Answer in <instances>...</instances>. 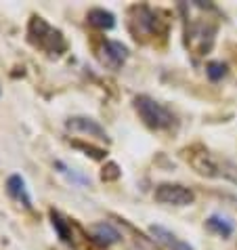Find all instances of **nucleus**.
<instances>
[{
  "label": "nucleus",
  "mask_w": 237,
  "mask_h": 250,
  "mask_svg": "<svg viewBox=\"0 0 237 250\" xmlns=\"http://www.w3.org/2000/svg\"><path fill=\"white\" fill-rule=\"evenodd\" d=\"M135 109L145 126L153 130H164L174 124V114L159 101H156L149 95H137L135 97Z\"/></svg>",
  "instance_id": "nucleus-2"
},
{
  "label": "nucleus",
  "mask_w": 237,
  "mask_h": 250,
  "mask_svg": "<svg viewBox=\"0 0 237 250\" xmlns=\"http://www.w3.org/2000/svg\"><path fill=\"white\" fill-rule=\"evenodd\" d=\"M88 23L97 27V30H114L116 27V15L107 9H101V6H95V9L88 11Z\"/></svg>",
  "instance_id": "nucleus-9"
},
{
  "label": "nucleus",
  "mask_w": 237,
  "mask_h": 250,
  "mask_svg": "<svg viewBox=\"0 0 237 250\" xmlns=\"http://www.w3.org/2000/svg\"><path fill=\"white\" fill-rule=\"evenodd\" d=\"M149 233L153 235V240L159 242L166 250H195L189 242H185V240H180L177 238L170 229H166L162 225H151L149 227Z\"/></svg>",
  "instance_id": "nucleus-6"
},
{
  "label": "nucleus",
  "mask_w": 237,
  "mask_h": 250,
  "mask_svg": "<svg viewBox=\"0 0 237 250\" xmlns=\"http://www.w3.org/2000/svg\"><path fill=\"white\" fill-rule=\"evenodd\" d=\"M132 13H137V19H132V23L138 25L135 30L137 38H138V34H147V36H151V34L158 32V17L149 6H135Z\"/></svg>",
  "instance_id": "nucleus-7"
},
{
  "label": "nucleus",
  "mask_w": 237,
  "mask_h": 250,
  "mask_svg": "<svg viewBox=\"0 0 237 250\" xmlns=\"http://www.w3.org/2000/svg\"><path fill=\"white\" fill-rule=\"evenodd\" d=\"M120 238H122V235L118 233L109 223H97V225L93 227V240L99 242L101 246L116 244V242H120Z\"/></svg>",
  "instance_id": "nucleus-11"
},
{
  "label": "nucleus",
  "mask_w": 237,
  "mask_h": 250,
  "mask_svg": "<svg viewBox=\"0 0 237 250\" xmlns=\"http://www.w3.org/2000/svg\"><path fill=\"white\" fill-rule=\"evenodd\" d=\"M74 147H78V149H82V151H86V156L95 158V160H103V158H105V151L99 149V147H93V145H86V143L74 141Z\"/></svg>",
  "instance_id": "nucleus-15"
},
{
  "label": "nucleus",
  "mask_w": 237,
  "mask_h": 250,
  "mask_svg": "<svg viewBox=\"0 0 237 250\" xmlns=\"http://www.w3.org/2000/svg\"><path fill=\"white\" fill-rule=\"evenodd\" d=\"M153 198L159 204H168V206H189L195 202V193L189 187L177 185V183H162L156 187Z\"/></svg>",
  "instance_id": "nucleus-3"
},
{
  "label": "nucleus",
  "mask_w": 237,
  "mask_h": 250,
  "mask_svg": "<svg viewBox=\"0 0 237 250\" xmlns=\"http://www.w3.org/2000/svg\"><path fill=\"white\" fill-rule=\"evenodd\" d=\"M27 40L48 57H61L67 51V40L59 27H55L40 15H32L27 23Z\"/></svg>",
  "instance_id": "nucleus-1"
},
{
  "label": "nucleus",
  "mask_w": 237,
  "mask_h": 250,
  "mask_svg": "<svg viewBox=\"0 0 237 250\" xmlns=\"http://www.w3.org/2000/svg\"><path fill=\"white\" fill-rule=\"evenodd\" d=\"M101 63L107 65L111 69H120L124 65V61L128 59V46L122 44L120 40H105L99 51Z\"/></svg>",
  "instance_id": "nucleus-4"
},
{
  "label": "nucleus",
  "mask_w": 237,
  "mask_h": 250,
  "mask_svg": "<svg viewBox=\"0 0 237 250\" xmlns=\"http://www.w3.org/2000/svg\"><path fill=\"white\" fill-rule=\"evenodd\" d=\"M6 191H9V196L19 202L23 208H32V196L30 191H27V185H25V179L21 175H11L6 179Z\"/></svg>",
  "instance_id": "nucleus-8"
},
{
  "label": "nucleus",
  "mask_w": 237,
  "mask_h": 250,
  "mask_svg": "<svg viewBox=\"0 0 237 250\" xmlns=\"http://www.w3.org/2000/svg\"><path fill=\"white\" fill-rule=\"evenodd\" d=\"M51 223H53V229L57 231L59 240L63 242V244H69L74 246V231H72V223L63 217L61 212L57 210H51Z\"/></svg>",
  "instance_id": "nucleus-10"
},
{
  "label": "nucleus",
  "mask_w": 237,
  "mask_h": 250,
  "mask_svg": "<svg viewBox=\"0 0 237 250\" xmlns=\"http://www.w3.org/2000/svg\"><path fill=\"white\" fill-rule=\"evenodd\" d=\"M65 126L74 133H84L88 137H95V139H101V141H107V133L105 128L101 126L97 120L93 118H84V116H76V118H69Z\"/></svg>",
  "instance_id": "nucleus-5"
},
{
  "label": "nucleus",
  "mask_w": 237,
  "mask_h": 250,
  "mask_svg": "<svg viewBox=\"0 0 237 250\" xmlns=\"http://www.w3.org/2000/svg\"><path fill=\"white\" fill-rule=\"evenodd\" d=\"M55 168H59V172H63V175H67L69 179H72L74 183H80V185H88V179L86 177H82V175H78L74 168H69V166H65L61 160H57L55 162Z\"/></svg>",
  "instance_id": "nucleus-14"
},
{
  "label": "nucleus",
  "mask_w": 237,
  "mask_h": 250,
  "mask_svg": "<svg viewBox=\"0 0 237 250\" xmlns=\"http://www.w3.org/2000/svg\"><path fill=\"white\" fill-rule=\"evenodd\" d=\"M120 175H122V170L118 168V164H114V162L105 164V168H103V172H101L103 181H116V179H120Z\"/></svg>",
  "instance_id": "nucleus-16"
},
{
  "label": "nucleus",
  "mask_w": 237,
  "mask_h": 250,
  "mask_svg": "<svg viewBox=\"0 0 237 250\" xmlns=\"http://www.w3.org/2000/svg\"><path fill=\"white\" fill-rule=\"evenodd\" d=\"M206 225H208L210 231H214L216 235H220V238H229V235L233 233V229H235L231 221L220 217V214H210L208 221H206Z\"/></svg>",
  "instance_id": "nucleus-12"
},
{
  "label": "nucleus",
  "mask_w": 237,
  "mask_h": 250,
  "mask_svg": "<svg viewBox=\"0 0 237 250\" xmlns=\"http://www.w3.org/2000/svg\"><path fill=\"white\" fill-rule=\"evenodd\" d=\"M206 74H208V78H210L212 82H218L220 78H225L227 76V65L222 63V61H212V63L206 65Z\"/></svg>",
  "instance_id": "nucleus-13"
}]
</instances>
